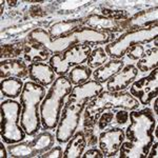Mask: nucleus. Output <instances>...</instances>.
Masks as SVG:
<instances>
[{"instance_id":"nucleus-1","label":"nucleus","mask_w":158,"mask_h":158,"mask_svg":"<svg viewBox=\"0 0 158 158\" xmlns=\"http://www.w3.org/2000/svg\"><path fill=\"white\" fill-rule=\"evenodd\" d=\"M130 124L124 135L128 141L122 142L119 149L120 158H147L153 142L157 119L151 109L144 108L130 113Z\"/></svg>"},{"instance_id":"nucleus-2","label":"nucleus","mask_w":158,"mask_h":158,"mask_svg":"<svg viewBox=\"0 0 158 158\" xmlns=\"http://www.w3.org/2000/svg\"><path fill=\"white\" fill-rule=\"evenodd\" d=\"M114 38L112 33L98 32L86 27H79L67 36L56 39H52L49 32L43 29H35L27 35V39L41 43L53 55L60 54L77 44H108Z\"/></svg>"},{"instance_id":"nucleus-3","label":"nucleus","mask_w":158,"mask_h":158,"mask_svg":"<svg viewBox=\"0 0 158 158\" xmlns=\"http://www.w3.org/2000/svg\"><path fill=\"white\" fill-rule=\"evenodd\" d=\"M47 95L45 88L34 81L24 82L23 90L20 95L22 106L20 124L27 136H35L41 128L40 104Z\"/></svg>"},{"instance_id":"nucleus-4","label":"nucleus","mask_w":158,"mask_h":158,"mask_svg":"<svg viewBox=\"0 0 158 158\" xmlns=\"http://www.w3.org/2000/svg\"><path fill=\"white\" fill-rule=\"evenodd\" d=\"M73 90V85L67 76H59L53 82L40 104V118L44 130H54L59 122L64 99Z\"/></svg>"},{"instance_id":"nucleus-5","label":"nucleus","mask_w":158,"mask_h":158,"mask_svg":"<svg viewBox=\"0 0 158 158\" xmlns=\"http://www.w3.org/2000/svg\"><path fill=\"white\" fill-rule=\"evenodd\" d=\"M22 106L14 99H6L0 104V136L1 141L6 144H14L25 139L24 130L20 124Z\"/></svg>"},{"instance_id":"nucleus-6","label":"nucleus","mask_w":158,"mask_h":158,"mask_svg":"<svg viewBox=\"0 0 158 158\" xmlns=\"http://www.w3.org/2000/svg\"><path fill=\"white\" fill-rule=\"evenodd\" d=\"M158 35L157 24L146 29L131 31L106 45V52L112 59H121L132 47L155 40Z\"/></svg>"},{"instance_id":"nucleus-7","label":"nucleus","mask_w":158,"mask_h":158,"mask_svg":"<svg viewBox=\"0 0 158 158\" xmlns=\"http://www.w3.org/2000/svg\"><path fill=\"white\" fill-rule=\"evenodd\" d=\"M139 101L131 95L130 92H110L102 91L96 98L89 101L85 110L91 114H101L104 110H127L133 111L138 109Z\"/></svg>"},{"instance_id":"nucleus-8","label":"nucleus","mask_w":158,"mask_h":158,"mask_svg":"<svg viewBox=\"0 0 158 158\" xmlns=\"http://www.w3.org/2000/svg\"><path fill=\"white\" fill-rule=\"evenodd\" d=\"M54 136L50 132H41L35 135L29 141H21L18 143L9 144L7 153L12 158H33L41 157L45 152L54 147Z\"/></svg>"},{"instance_id":"nucleus-9","label":"nucleus","mask_w":158,"mask_h":158,"mask_svg":"<svg viewBox=\"0 0 158 158\" xmlns=\"http://www.w3.org/2000/svg\"><path fill=\"white\" fill-rule=\"evenodd\" d=\"M88 102L71 103L67 101L64 103L57 130H56L55 138L60 144L68 143V141L73 137V135L78 131L79 123L81 121V116L85 111Z\"/></svg>"},{"instance_id":"nucleus-10","label":"nucleus","mask_w":158,"mask_h":158,"mask_svg":"<svg viewBox=\"0 0 158 158\" xmlns=\"http://www.w3.org/2000/svg\"><path fill=\"white\" fill-rule=\"evenodd\" d=\"M92 48L90 44H77L60 54L51 56L49 64L54 69L56 75L65 76L72 67L81 65L88 61Z\"/></svg>"},{"instance_id":"nucleus-11","label":"nucleus","mask_w":158,"mask_h":158,"mask_svg":"<svg viewBox=\"0 0 158 158\" xmlns=\"http://www.w3.org/2000/svg\"><path fill=\"white\" fill-rule=\"evenodd\" d=\"M158 92V69L155 68L147 76L134 81L130 88V93L139 101V103L148 106L153 99L157 97Z\"/></svg>"},{"instance_id":"nucleus-12","label":"nucleus","mask_w":158,"mask_h":158,"mask_svg":"<svg viewBox=\"0 0 158 158\" xmlns=\"http://www.w3.org/2000/svg\"><path fill=\"white\" fill-rule=\"evenodd\" d=\"M124 139H126V135H124L123 129L121 128H112L101 132L98 142L103 156L115 157Z\"/></svg>"},{"instance_id":"nucleus-13","label":"nucleus","mask_w":158,"mask_h":158,"mask_svg":"<svg viewBox=\"0 0 158 158\" xmlns=\"http://www.w3.org/2000/svg\"><path fill=\"white\" fill-rule=\"evenodd\" d=\"M158 21V7H151V9L143 10V11L137 13L132 17H129L127 20L121 21V29L122 31L128 30L136 31L140 29H146L152 25L157 24Z\"/></svg>"},{"instance_id":"nucleus-14","label":"nucleus","mask_w":158,"mask_h":158,"mask_svg":"<svg viewBox=\"0 0 158 158\" xmlns=\"http://www.w3.org/2000/svg\"><path fill=\"white\" fill-rule=\"evenodd\" d=\"M102 91L103 86L101 83L96 80H88L82 85L74 86L68 96V101L71 103L89 102L97 97Z\"/></svg>"},{"instance_id":"nucleus-15","label":"nucleus","mask_w":158,"mask_h":158,"mask_svg":"<svg viewBox=\"0 0 158 158\" xmlns=\"http://www.w3.org/2000/svg\"><path fill=\"white\" fill-rule=\"evenodd\" d=\"M138 70L133 64H128L123 67L121 71L115 74L110 80L106 82V88L110 92H120L124 91L127 88L132 85L135 81Z\"/></svg>"},{"instance_id":"nucleus-16","label":"nucleus","mask_w":158,"mask_h":158,"mask_svg":"<svg viewBox=\"0 0 158 158\" xmlns=\"http://www.w3.org/2000/svg\"><path fill=\"white\" fill-rule=\"evenodd\" d=\"M29 78L31 81L47 88L56 80V73L50 64L44 62H33L29 64Z\"/></svg>"},{"instance_id":"nucleus-17","label":"nucleus","mask_w":158,"mask_h":158,"mask_svg":"<svg viewBox=\"0 0 158 158\" xmlns=\"http://www.w3.org/2000/svg\"><path fill=\"white\" fill-rule=\"evenodd\" d=\"M83 27H90L98 32L112 33V34L116 32H122L121 21H117L99 14H91L86 16L83 20Z\"/></svg>"},{"instance_id":"nucleus-18","label":"nucleus","mask_w":158,"mask_h":158,"mask_svg":"<svg viewBox=\"0 0 158 158\" xmlns=\"http://www.w3.org/2000/svg\"><path fill=\"white\" fill-rule=\"evenodd\" d=\"M29 75V65L21 59H4L0 62V77L6 79L10 77L25 78Z\"/></svg>"},{"instance_id":"nucleus-19","label":"nucleus","mask_w":158,"mask_h":158,"mask_svg":"<svg viewBox=\"0 0 158 158\" xmlns=\"http://www.w3.org/2000/svg\"><path fill=\"white\" fill-rule=\"evenodd\" d=\"M51 53L43 44L36 41H31L27 38L24 40L23 58L27 62H43L50 59Z\"/></svg>"},{"instance_id":"nucleus-20","label":"nucleus","mask_w":158,"mask_h":158,"mask_svg":"<svg viewBox=\"0 0 158 158\" xmlns=\"http://www.w3.org/2000/svg\"><path fill=\"white\" fill-rule=\"evenodd\" d=\"M83 20L85 18L80 19H72V20H63L53 23L49 29V35L52 39L56 38L64 37L67 35L73 33L79 27H83Z\"/></svg>"},{"instance_id":"nucleus-21","label":"nucleus","mask_w":158,"mask_h":158,"mask_svg":"<svg viewBox=\"0 0 158 158\" xmlns=\"http://www.w3.org/2000/svg\"><path fill=\"white\" fill-rule=\"evenodd\" d=\"M124 67V62L121 59H112L108 63L101 65L93 72V78L99 83H104L113 77L115 74L121 71Z\"/></svg>"},{"instance_id":"nucleus-22","label":"nucleus","mask_w":158,"mask_h":158,"mask_svg":"<svg viewBox=\"0 0 158 158\" xmlns=\"http://www.w3.org/2000/svg\"><path fill=\"white\" fill-rule=\"evenodd\" d=\"M86 144V138L85 132L82 130L77 131L73 135V137L68 141V146L63 152L64 158H78L81 157L83 154Z\"/></svg>"},{"instance_id":"nucleus-23","label":"nucleus","mask_w":158,"mask_h":158,"mask_svg":"<svg viewBox=\"0 0 158 158\" xmlns=\"http://www.w3.org/2000/svg\"><path fill=\"white\" fill-rule=\"evenodd\" d=\"M24 83L20 78L10 77L1 80V95L10 99L20 97Z\"/></svg>"},{"instance_id":"nucleus-24","label":"nucleus","mask_w":158,"mask_h":158,"mask_svg":"<svg viewBox=\"0 0 158 158\" xmlns=\"http://www.w3.org/2000/svg\"><path fill=\"white\" fill-rule=\"evenodd\" d=\"M157 63H158V48L155 47L148 50L147 52H144L143 57L138 60L136 68L140 72L146 73L149 72V71L154 70L155 68H157Z\"/></svg>"},{"instance_id":"nucleus-25","label":"nucleus","mask_w":158,"mask_h":158,"mask_svg":"<svg viewBox=\"0 0 158 158\" xmlns=\"http://www.w3.org/2000/svg\"><path fill=\"white\" fill-rule=\"evenodd\" d=\"M92 74H93V71L88 65H77V67H74L71 72H69L68 77L72 85H79L86 82L90 79Z\"/></svg>"},{"instance_id":"nucleus-26","label":"nucleus","mask_w":158,"mask_h":158,"mask_svg":"<svg viewBox=\"0 0 158 158\" xmlns=\"http://www.w3.org/2000/svg\"><path fill=\"white\" fill-rule=\"evenodd\" d=\"M108 54H106V50L101 47H98L96 49H94L91 52L90 57L88 59V67L90 69H98L101 65L104 64V62L108 59Z\"/></svg>"},{"instance_id":"nucleus-27","label":"nucleus","mask_w":158,"mask_h":158,"mask_svg":"<svg viewBox=\"0 0 158 158\" xmlns=\"http://www.w3.org/2000/svg\"><path fill=\"white\" fill-rule=\"evenodd\" d=\"M24 51V41L13 43V44L1 45V58L6 59H15Z\"/></svg>"},{"instance_id":"nucleus-28","label":"nucleus","mask_w":158,"mask_h":158,"mask_svg":"<svg viewBox=\"0 0 158 158\" xmlns=\"http://www.w3.org/2000/svg\"><path fill=\"white\" fill-rule=\"evenodd\" d=\"M144 52H146V50H144L143 45L137 44V45L132 47L131 49L127 52V56H128V58H130V59H132V60H139L143 57Z\"/></svg>"},{"instance_id":"nucleus-29","label":"nucleus","mask_w":158,"mask_h":158,"mask_svg":"<svg viewBox=\"0 0 158 158\" xmlns=\"http://www.w3.org/2000/svg\"><path fill=\"white\" fill-rule=\"evenodd\" d=\"M114 120V113L111 111L106 112V113H102L100 115L97 122V126L99 130H104L108 126L113 122Z\"/></svg>"},{"instance_id":"nucleus-30","label":"nucleus","mask_w":158,"mask_h":158,"mask_svg":"<svg viewBox=\"0 0 158 158\" xmlns=\"http://www.w3.org/2000/svg\"><path fill=\"white\" fill-rule=\"evenodd\" d=\"M116 115H114L115 118V123L118 126H123V124L128 123L130 119V113L127 110H119L115 112Z\"/></svg>"},{"instance_id":"nucleus-31","label":"nucleus","mask_w":158,"mask_h":158,"mask_svg":"<svg viewBox=\"0 0 158 158\" xmlns=\"http://www.w3.org/2000/svg\"><path fill=\"white\" fill-rule=\"evenodd\" d=\"M41 157L42 158H62L63 157L62 149H61L60 146L53 147L51 150L45 152Z\"/></svg>"},{"instance_id":"nucleus-32","label":"nucleus","mask_w":158,"mask_h":158,"mask_svg":"<svg viewBox=\"0 0 158 158\" xmlns=\"http://www.w3.org/2000/svg\"><path fill=\"white\" fill-rule=\"evenodd\" d=\"M82 158H103V154L101 152V150H98L96 148H92L89 149L85 153H83Z\"/></svg>"},{"instance_id":"nucleus-33","label":"nucleus","mask_w":158,"mask_h":158,"mask_svg":"<svg viewBox=\"0 0 158 158\" xmlns=\"http://www.w3.org/2000/svg\"><path fill=\"white\" fill-rule=\"evenodd\" d=\"M85 138H86V142H88V146L93 147L95 144H97L98 142V137L94 134V132H88V133H85Z\"/></svg>"},{"instance_id":"nucleus-34","label":"nucleus","mask_w":158,"mask_h":158,"mask_svg":"<svg viewBox=\"0 0 158 158\" xmlns=\"http://www.w3.org/2000/svg\"><path fill=\"white\" fill-rule=\"evenodd\" d=\"M157 150H158V142L157 141H154L151 147V149H150L149 151V154H148V158H153L157 157Z\"/></svg>"},{"instance_id":"nucleus-35","label":"nucleus","mask_w":158,"mask_h":158,"mask_svg":"<svg viewBox=\"0 0 158 158\" xmlns=\"http://www.w3.org/2000/svg\"><path fill=\"white\" fill-rule=\"evenodd\" d=\"M9 156V153H7V149L3 146V141L0 142V157L1 158H6Z\"/></svg>"},{"instance_id":"nucleus-36","label":"nucleus","mask_w":158,"mask_h":158,"mask_svg":"<svg viewBox=\"0 0 158 158\" xmlns=\"http://www.w3.org/2000/svg\"><path fill=\"white\" fill-rule=\"evenodd\" d=\"M157 101H158V99L157 97L155 98V103H154V110H155V115H157Z\"/></svg>"}]
</instances>
